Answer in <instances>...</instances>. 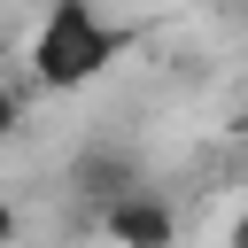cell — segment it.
<instances>
[{
  "label": "cell",
  "instance_id": "6da1fadb",
  "mask_svg": "<svg viewBox=\"0 0 248 248\" xmlns=\"http://www.w3.org/2000/svg\"><path fill=\"white\" fill-rule=\"evenodd\" d=\"M132 54V23H108L93 0H54L46 16H39V31H31V85H46V93H78V85H93L101 70H116Z\"/></svg>",
  "mask_w": 248,
  "mask_h": 248
},
{
  "label": "cell",
  "instance_id": "7a4b0ae2",
  "mask_svg": "<svg viewBox=\"0 0 248 248\" xmlns=\"http://www.w3.org/2000/svg\"><path fill=\"white\" fill-rule=\"evenodd\" d=\"M70 194L85 202V209H116L124 194H140L147 178H140V155L124 147V140H85L78 155H70Z\"/></svg>",
  "mask_w": 248,
  "mask_h": 248
},
{
  "label": "cell",
  "instance_id": "3957f363",
  "mask_svg": "<svg viewBox=\"0 0 248 248\" xmlns=\"http://www.w3.org/2000/svg\"><path fill=\"white\" fill-rule=\"evenodd\" d=\"M101 232H108L116 248H178V209H170L155 186H140V194H124L116 209H101Z\"/></svg>",
  "mask_w": 248,
  "mask_h": 248
},
{
  "label": "cell",
  "instance_id": "277c9868",
  "mask_svg": "<svg viewBox=\"0 0 248 248\" xmlns=\"http://www.w3.org/2000/svg\"><path fill=\"white\" fill-rule=\"evenodd\" d=\"M16 124H23V93H16V85H0V140H8Z\"/></svg>",
  "mask_w": 248,
  "mask_h": 248
},
{
  "label": "cell",
  "instance_id": "5b68a950",
  "mask_svg": "<svg viewBox=\"0 0 248 248\" xmlns=\"http://www.w3.org/2000/svg\"><path fill=\"white\" fill-rule=\"evenodd\" d=\"M225 248H248V209L232 217V232H225Z\"/></svg>",
  "mask_w": 248,
  "mask_h": 248
},
{
  "label": "cell",
  "instance_id": "8992f818",
  "mask_svg": "<svg viewBox=\"0 0 248 248\" xmlns=\"http://www.w3.org/2000/svg\"><path fill=\"white\" fill-rule=\"evenodd\" d=\"M8 232H16V217H8V209H0V240H8Z\"/></svg>",
  "mask_w": 248,
  "mask_h": 248
},
{
  "label": "cell",
  "instance_id": "52a82bcc",
  "mask_svg": "<svg viewBox=\"0 0 248 248\" xmlns=\"http://www.w3.org/2000/svg\"><path fill=\"white\" fill-rule=\"evenodd\" d=\"M225 16H248V0H225Z\"/></svg>",
  "mask_w": 248,
  "mask_h": 248
},
{
  "label": "cell",
  "instance_id": "ba28073f",
  "mask_svg": "<svg viewBox=\"0 0 248 248\" xmlns=\"http://www.w3.org/2000/svg\"><path fill=\"white\" fill-rule=\"evenodd\" d=\"M240 170H248V147H240Z\"/></svg>",
  "mask_w": 248,
  "mask_h": 248
}]
</instances>
